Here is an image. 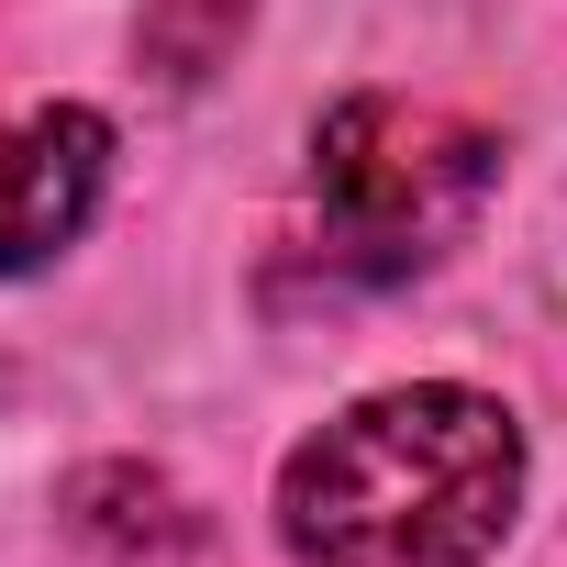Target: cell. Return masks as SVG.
I'll return each mask as SVG.
<instances>
[{"instance_id": "6da1fadb", "label": "cell", "mask_w": 567, "mask_h": 567, "mask_svg": "<svg viewBox=\"0 0 567 567\" xmlns=\"http://www.w3.org/2000/svg\"><path fill=\"white\" fill-rule=\"evenodd\" d=\"M512 512L523 423L456 379L379 390L278 467V534L301 567H478Z\"/></svg>"}, {"instance_id": "7a4b0ae2", "label": "cell", "mask_w": 567, "mask_h": 567, "mask_svg": "<svg viewBox=\"0 0 567 567\" xmlns=\"http://www.w3.org/2000/svg\"><path fill=\"white\" fill-rule=\"evenodd\" d=\"M501 189V145L445 112V101H390L357 90L323 112L312 134V223H323V267L379 290V278H412L434 256L467 245V223Z\"/></svg>"}, {"instance_id": "3957f363", "label": "cell", "mask_w": 567, "mask_h": 567, "mask_svg": "<svg viewBox=\"0 0 567 567\" xmlns=\"http://www.w3.org/2000/svg\"><path fill=\"white\" fill-rule=\"evenodd\" d=\"M101 178H112V123L101 112H79V101L0 112V278L68 256L101 212Z\"/></svg>"}]
</instances>
